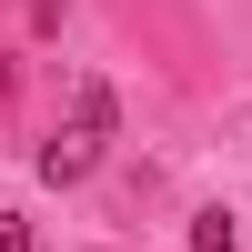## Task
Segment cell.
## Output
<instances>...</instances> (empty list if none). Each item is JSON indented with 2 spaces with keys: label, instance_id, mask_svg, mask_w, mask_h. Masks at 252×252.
I'll return each instance as SVG.
<instances>
[{
  "label": "cell",
  "instance_id": "1",
  "mask_svg": "<svg viewBox=\"0 0 252 252\" xmlns=\"http://www.w3.org/2000/svg\"><path fill=\"white\" fill-rule=\"evenodd\" d=\"M91 161H101V141H91V131H61L51 152H40V182H81Z\"/></svg>",
  "mask_w": 252,
  "mask_h": 252
},
{
  "label": "cell",
  "instance_id": "2",
  "mask_svg": "<svg viewBox=\"0 0 252 252\" xmlns=\"http://www.w3.org/2000/svg\"><path fill=\"white\" fill-rule=\"evenodd\" d=\"M232 242H242L232 212H202V222H192V252H232Z\"/></svg>",
  "mask_w": 252,
  "mask_h": 252
},
{
  "label": "cell",
  "instance_id": "3",
  "mask_svg": "<svg viewBox=\"0 0 252 252\" xmlns=\"http://www.w3.org/2000/svg\"><path fill=\"white\" fill-rule=\"evenodd\" d=\"M81 131H91V141L111 131V91H101V81H81Z\"/></svg>",
  "mask_w": 252,
  "mask_h": 252
},
{
  "label": "cell",
  "instance_id": "4",
  "mask_svg": "<svg viewBox=\"0 0 252 252\" xmlns=\"http://www.w3.org/2000/svg\"><path fill=\"white\" fill-rule=\"evenodd\" d=\"M0 252H31V222L20 212H0Z\"/></svg>",
  "mask_w": 252,
  "mask_h": 252
}]
</instances>
